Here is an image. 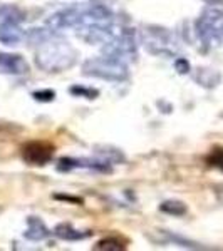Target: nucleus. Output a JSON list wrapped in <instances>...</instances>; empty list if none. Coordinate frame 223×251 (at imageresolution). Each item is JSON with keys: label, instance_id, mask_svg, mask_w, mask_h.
I'll use <instances>...</instances> for the list:
<instances>
[{"label": "nucleus", "instance_id": "9d476101", "mask_svg": "<svg viewBox=\"0 0 223 251\" xmlns=\"http://www.w3.org/2000/svg\"><path fill=\"white\" fill-rule=\"evenodd\" d=\"M24 236L30 241H42L51 236V229L47 228L46 223L40 220V218L29 216L27 218V229L24 231Z\"/></svg>", "mask_w": 223, "mask_h": 251}, {"label": "nucleus", "instance_id": "9b49d317", "mask_svg": "<svg viewBox=\"0 0 223 251\" xmlns=\"http://www.w3.org/2000/svg\"><path fill=\"white\" fill-rule=\"evenodd\" d=\"M223 19V0H210L201 12L198 22L208 24V25H217Z\"/></svg>", "mask_w": 223, "mask_h": 251}, {"label": "nucleus", "instance_id": "ddd939ff", "mask_svg": "<svg viewBox=\"0 0 223 251\" xmlns=\"http://www.w3.org/2000/svg\"><path fill=\"white\" fill-rule=\"evenodd\" d=\"M195 79H196V82L200 84V86H203L206 89H213L222 82V74L218 71H215V69L201 67L196 71Z\"/></svg>", "mask_w": 223, "mask_h": 251}, {"label": "nucleus", "instance_id": "5701e85b", "mask_svg": "<svg viewBox=\"0 0 223 251\" xmlns=\"http://www.w3.org/2000/svg\"><path fill=\"white\" fill-rule=\"evenodd\" d=\"M56 200H62V201H69L72 204H83V200L81 198H74V196H66V194H56Z\"/></svg>", "mask_w": 223, "mask_h": 251}, {"label": "nucleus", "instance_id": "2eb2a0df", "mask_svg": "<svg viewBox=\"0 0 223 251\" xmlns=\"http://www.w3.org/2000/svg\"><path fill=\"white\" fill-rule=\"evenodd\" d=\"M24 20V12L15 5H0V25L3 24H20Z\"/></svg>", "mask_w": 223, "mask_h": 251}, {"label": "nucleus", "instance_id": "4be33fe9", "mask_svg": "<svg viewBox=\"0 0 223 251\" xmlns=\"http://www.w3.org/2000/svg\"><path fill=\"white\" fill-rule=\"evenodd\" d=\"M175 69L178 74H188L190 72V62L183 57H178L175 60Z\"/></svg>", "mask_w": 223, "mask_h": 251}, {"label": "nucleus", "instance_id": "b1692460", "mask_svg": "<svg viewBox=\"0 0 223 251\" xmlns=\"http://www.w3.org/2000/svg\"><path fill=\"white\" fill-rule=\"evenodd\" d=\"M218 32H220V39H223V25L220 27V29H218Z\"/></svg>", "mask_w": 223, "mask_h": 251}, {"label": "nucleus", "instance_id": "39448f33", "mask_svg": "<svg viewBox=\"0 0 223 251\" xmlns=\"http://www.w3.org/2000/svg\"><path fill=\"white\" fill-rule=\"evenodd\" d=\"M79 39H83L87 44H106L112 37H116L121 27L114 25L111 22H99V24H87V25L76 27Z\"/></svg>", "mask_w": 223, "mask_h": 251}, {"label": "nucleus", "instance_id": "423d86ee", "mask_svg": "<svg viewBox=\"0 0 223 251\" xmlns=\"http://www.w3.org/2000/svg\"><path fill=\"white\" fill-rule=\"evenodd\" d=\"M83 14H84L83 3L66 7V9H60L57 12H54L52 15H49V19L46 20V25L54 32L69 29V27H79L83 24Z\"/></svg>", "mask_w": 223, "mask_h": 251}, {"label": "nucleus", "instance_id": "4468645a", "mask_svg": "<svg viewBox=\"0 0 223 251\" xmlns=\"http://www.w3.org/2000/svg\"><path fill=\"white\" fill-rule=\"evenodd\" d=\"M54 234L64 241H79V240H84V238L89 236V233L79 231V229H76L74 226L69 225V223H60V225L56 226Z\"/></svg>", "mask_w": 223, "mask_h": 251}, {"label": "nucleus", "instance_id": "20e7f679", "mask_svg": "<svg viewBox=\"0 0 223 251\" xmlns=\"http://www.w3.org/2000/svg\"><path fill=\"white\" fill-rule=\"evenodd\" d=\"M103 54L108 55V57L123 60V62L136 59L138 42H136L135 29L121 27V30L117 32L116 37H112L109 42H106L103 46Z\"/></svg>", "mask_w": 223, "mask_h": 251}, {"label": "nucleus", "instance_id": "a211bd4d", "mask_svg": "<svg viewBox=\"0 0 223 251\" xmlns=\"http://www.w3.org/2000/svg\"><path fill=\"white\" fill-rule=\"evenodd\" d=\"M160 209L166 214H171V216H183L186 214V204L181 203V201H176V200H169V201H165L163 204L160 206Z\"/></svg>", "mask_w": 223, "mask_h": 251}, {"label": "nucleus", "instance_id": "1a4fd4ad", "mask_svg": "<svg viewBox=\"0 0 223 251\" xmlns=\"http://www.w3.org/2000/svg\"><path fill=\"white\" fill-rule=\"evenodd\" d=\"M30 71L27 60L19 54L0 52V72L9 75H24Z\"/></svg>", "mask_w": 223, "mask_h": 251}, {"label": "nucleus", "instance_id": "6ab92c4d", "mask_svg": "<svg viewBox=\"0 0 223 251\" xmlns=\"http://www.w3.org/2000/svg\"><path fill=\"white\" fill-rule=\"evenodd\" d=\"M94 250H97V251H104V250L106 251H119V250H124V245L119 240H116V238H104V240L96 243Z\"/></svg>", "mask_w": 223, "mask_h": 251}, {"label": "nucleus", "instance_id": "393cba45", "mask_svg": "<svg viewBox=\"0 0 223 251\" xmlns=\"http://www.w3.org/2000/svg\"><path fill=\"white\" fill-rule=\"evenodd\" d=\"M220 168H222V169H223V166H220Z\"/></svg>", "mask_w": 223, "mask_h": 251}, {"label": "nucleus", "instance_id": "f3484780", "mask_svg": "<svg viewBox=\"0 0 223 251\" xmlns=\"http://www.w3.org/2000/svg\"><path fill=\"white\" fill-rule=\"evenodd\" d=\"M52 35H54V30L51 29H30L26 32V39L30 44H34V46H40V44H44L46 40L51 39Z\"/></svg>", "mask_w": 223, "mask_h": 251}, {"label": "nucleus", "instance_id": "dca6fc26", "mask_svg": "<svg viewBox=\"0 0 223 251\" xmlns=\"http://www.w3.org/2000/svg\"><path fill=\"white\" fill-rule=\"evenodd\" d=\"M96 154L99 159L106 161V163H123L124 161V154L116 148H111V146H96Z\"/></svg>", "mask_w": 223, "mask_h": 251}, {"label": "nucleus", "instance_id": "412c9836", "mask_svg": "<svg viewBox=\"0 0 223 251\" xmlns=\"http://www.w3.org/2000/svg\"><path fill=\"white\" fill-rule=\"evenodd\" d=\"M32 97L39 102H52L56 99V92L52 89H44V91H35Z\"/></svg>", "mask_w": 223, "mask_h": 251}, {"label": "nucleus", "instance_id": "6e6552de", "mask_svg": "<svg viewBox=\"0 0 223 251\" xmlns=\"http://www.w3.org/2000/svg\"><path fill=\"white\" fill-rule=\"evenodd\" d=\"M57 169L62 173H69L72 169H89V171L99 173H111V163H106L103 159H87V157H62L57 163Z\"/></svg>", "mask_w": 223, "mask_h": 251}, {"label": "nucleus", "instance_id": "7ed1b4c3", "mask_svg": "<svg viewBox=\"0 0 223 251\" xmlns=\"http://www.w3.org/2000/svg\"><path fill=\"white\" fill-rule=\"evenodd\" d=\"M143 44L144 49L153 55L160 57H173L178 50V46L175 35L165 27L158 25H146L143 30Z\"/></svg>", "mask_w": 223, "mask_h": 251}, {"label": "nucleus", "instance_id": "f03ea898", "mask_svg": "<svg viewBox=\"0 0 223 251\" xmlns=\"http://www.w3.org/2000/svg\"><path fill=\"white\" fill-rule=\"evenodd\" d=\"M83 72L84 75H89V77L111 80V82H123L129 75L126 62L108 57V55L87 59L83 64Z\"/></svg>", "mask_w": 223, "mask_h": 251}, {"label": "nucleus", "instance_id": "f257e3e1", "mask_svg": "<svg viewBox=\"0 0 223 251\" xmlns=\"http://www.w3.org/2000/svg\"><path fill=\"white\" fill-rule=\"evenodd\" d=\"M78 57V50L67 40L52 35L39 46L35 52V64L46 72H62L74 66Z\"/></svg>", "mask_w": 223, "mask_h": 251}, {"label": "nucleus", "instance_id": "aec40b11", "mask_svg": "<svg viewBox=\"0 0 223 251\" xmlns=\"http://www.w3.org/2000/svg\"><path fill=\"white\" fill-rule=\"evenodd\" d=\"M71 94L78 97H86V99H96L99 96V91L92 87H84V86H72Z\"/></svg>", "mask_w": 223, "mask_h": 251}, {"label": "nucleus", "instance_id": "0eeeda50", "mask_svg": "<svg viewBox=\"0 0 223 251\" xmlns=\"http://www.w3.org/2000/svg\"><path fill=\"white\" fill-rule=\"evenodd\" d=\"M54 156V146L46 141H30L22 148V157L32 166H46Z\"/></svg>", "mask_w": 223, "mask_h": 251}, {"label": "nucleus", "instance_id": "f8f14e48", "mask_svg": "<svg viewBox=\"0 0 223 251\" xmlns=\"http://www.w3.org/2000/svg\"><path fill=\"white\" fill-rule=\"evenodd\" d=\"M22 39H26V32H22L19 24H3V25H0V44H3V46H17Z\"/></svg>", "mask_w": 223, "mask_h": 251}]
</instances>
